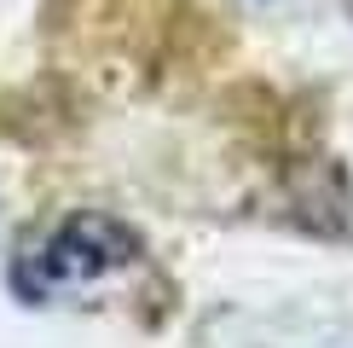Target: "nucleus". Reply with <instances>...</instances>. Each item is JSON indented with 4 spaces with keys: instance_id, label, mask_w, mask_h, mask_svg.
I'll return each mask as SVG.
<instances>
[{
    "instance_id": "nucleus-1",
    "label": "nucleus",
    "mask_w": 353,
    "mask_h": 348,
    "mask_svg": "<svg viewBox=\"0 0 353 348\" xmlns=\"http://www.w3.org/2000/svg\"><path fill=\"white\" fill-rule=\"evenodd\" d=\"M134 255H139L134 226H122L116 215L81 209V215H70L64 226H52L47 238L12 267V290L29 296V302H52V296H64V290H81V284L105 279V273H122Z\"/></svg>"
}]
</instances>
